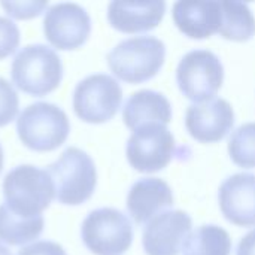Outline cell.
I'll return each mask as SVG.
<instances>
[{
  "instance_id": "obj_8",
  "label": "cell",
  "mask_w": 255,
  "mask_h": 255,
  "mask_svg": "<svg viewBox=\"0 0 255 255\" xmlns=\"http://www.w3.org/2000/svg\"><path fill=\"white\" fill-rule=\"evenodd\" d=\"M123 102L118 81L105 73L84 78L73 91L75 114L85 123L102 124L112 120Z\"/></svg>"
},
{
  "instance_id": "obj_26",
  "label": "cell",
  "mask_w": 255,
  "mask_h": 255,
  "mask_svg": "<svg viewBox=\"0 0 255 255\" xmlns=\"http://www.w3.org/2000/svg\"><path fill=\"white\" fill-rule=\"evenodd\" d=\"M236 255H255V229L241 239Z\"/></svg>"
},
{
  "instance_id": "obj_4",
  "label": "cell",
  "mask_w": 255,
  "mask_h": 255,
  "mask_svg": "<svg viewBox=\"0 0 255 255\" xmlns=\"http://www.w3.org/2000/svg\"><path fill=\"white\" fill-rule=\"evenodd\" d=\"M55 199L63 205L76 206L87 202L97 185L93 158L79 148H67L57 161L48 166Z\"/></svg>"
},
{
  "instance_id": "obj_19",
  "label": "cell",
  "mask_w": 255,
  "mask_h": 255,
  "mask_svg": "<svg viewBox=\"0 0 255 255\" xmlns=\"http://www.w3.org/2000/svg\"><path fill=\"white\" fill-rule=\"evenodd\" d=\"M43 217L25 218L12 212L4 203L0 205V241L7 245H24L40 236L43 232Z\"/></svg>"
},
{
  "instance_id": "obj_10",
  "label": "cell",
  "mask_w": 255,
  "mask_h": 255,
  "mask_svg": "<svg viewBox=\"0 0 255 255\" xmlns=\"http://www.w3.org/2000/svg\"><path fill=\"white\" fill-rule=\"evenodd\" d=\"M43 31L52 46L63 51L76 49L91 33V18L78 3H57L45 13Z\"/></svg>"
},
{
  "instance_id": "obj_7",
  "label": "cell",
  "mask_w": 255,
  "mask_h": 255,
  "mask_svg": "<svg viewBox=\"0 0 255 255\" xmlns=\"http://www.w3.org/2000/svg\"><path fill=\"white\" fill-rule=\"evenodd\" d=\"M223 81L224 66L220 57L209 49L187 52L176 69V82L181 93L194 103L214 99Z\"/></svg>"
},
{
  "instance_id": "obj_20",
  "label": "cell",
  "mask_w": 255,
  "mask_h": 255,
  "mask_svg": "<svg viewBox=\"0 0 255 255\" xmlns=\"http://www.w3.org/2000/svg\"><path fill=\"white\" fill-rule=\"evenodd\" d=\"M232 238L215 224H205L191 232L184 245L182 255H230Z\"/></svg>"
},
{
  "instance_id": "obj_27",
  "label": "cell",
  "mask_w": 255,
  "mask_h": 255,
  "mask_svg": "<svg viewBox=\"0 0 255 255\" xmlns=\"http://www.w3.org/2000/svg\"><path fill=\"white\" fill-rule=\"evenodd\" d=\"M0 255H12V253H10L6 247H3V245L0 244Z\"/></svg>"
},
{
  "instance_id": "obj_24",
  "label": "cell",
  "mask_w": 255,
  "mask_h": 255,
  "mask_svg": "<svg viewBox=\"0 0 255 255\" xmlns=\"http://www.w3.org/2000/svg\"><path fill=\"white\" fill-rule=\"evenodd\" d=\"M19 45V28L4 16H0V60L9 57Z\"/></svg>"
},
{
  "instance_id": "obj_1",
  "label": "cell",
  "mask_w": 255,
  "mask_h": 255,
  "mask_svg": "<svg viewBox=\"0 0 255 255\" xmlns=\"http://www.w3.org/2000/svg\"><path fill=\"white\" fill-rule=\"evenodd\" d=\"M166 57V45L155 36H136L120 42L108 54L112 73L128 84H140L154 78Z\"/></svg>"
},
{
  "instance_id": "obj_12",
  "label": "cell",
  "mask_w": 255,
  "mask_h": 255,
  "mask_svg": "<svg viewBox=\"0 0 255 255\" xmlns=\"http://www.w3.org/2000/svg\"><path fill=\"white\" fill-rule=\"evenodd\" d=\"M235 124L232 105L221 97L202 103H193L185 114V127L190 134L203 143H214L224 139Z\"/></svg>"
},
{
  "instance_id": "obj_22",
  "label": "cell",
  "mask_w": 255,
  "mask_h": 255,
  "mask_svg": "<svg viewBox=\"0 0 255 255\" xmlns=\"http://www.w3.org/2000/svg\"><path fill=\"white\" fill-rule=\"evenodd\" d=\"M18 94L10 82L0 76V127L7 126L18 114Z\"/></svg>"
},
{
  "instance_id": "obj_6",
  "label": "cell",
  "mask_w": 255,
  "mask_h": 255,
  "mask_svg": "<svg viewBox=\"0 0 255 255\" xmlns=\"http://www.w3.org/2000/svg\"><path fill=\"white\" fill-rule=\"evenodd\" d=\"M81 238L93 254L121 255L133 242V226L124 212L100 208L90 212L84 220Z\"/></svg>"
},
{
  "instance_id": "obj_25",
  "label": "cell",
  "mask_w": 255,
  "mask_h": 255,
  "mask_svg": "<svg viewBox=\"0 0 255 255\" xmlns=\"http://www.w3.org/2000/svg\"><path fill=\"white\" fill-rule=\"evenodd\" d=\"M18 255H67L64 248L51 241H37L31 245L22 247Z\"/></svg>"
},
{
  "instance_id": "obj_14",
  "label": "cell",
  "mask_w": 255,
  "mask_h": 255,
  "mask_svg": "<svg viewBox=\"0 0 255 255\" xmlns=\"http://www.w3.org/2000/svg\"><path fill=\"white\" fill-rule=\"evenodd\" d=\"M172 206V188L160 178H142L131 185L127 194V211L136 224H146Z\"/></svg>"
},
{
  "instance_id": "obj_13",
  "label": "cell",
  "mask_w": 255,
  "mask_h": 255,
  "mask_svg": "<svg viewBox=\"0 0 255 255\" xmlns=\"http://www.w3.org/2000/svg\"><path fill=\"white\" fill-rule=\"evenodd\" d=\"M218 202L227 221L239 227L255 226V175L236 173L220 187Z\"/></svg>"
},
{
  "instance_id": "obj_11",
  "label": "cell",
  "mask_w": 255,
  "mask_h": 255,
  "mask_svg": "<svg viewBox=\"0 0 255 255\" xmlns=\"http://www.w3.org/2000/svg\"><path fill=\"white\" fill-rule=\"evenodd\" d=\"M193 227L191 217L179 209L154 217L143 227L142 244L146 255H178Z\"/></svg>"
},
{
  "instance_id": "obj_16",
  "label": "cell",
  "mask_w": 255,
  "mask_h": 255,
  "mask_svg": "<svg viewBox=\"0 0 255 255\" xmlns=\"http://www.w3.org/2000/svg\"><path fill=\"white\" fill-rule=\"evenodd\" d=\"M172 16L176 27L193 39H205L221 27V4L217 0H179Z\"/></svg>"
},
{
  "instance_id": "obj_2",
  "label": "cell",
  "mask_w": 255,
  "mask_h": 255,
  "mask_svg": "<svg viewBox=\"0 0 255 255\" xmlns=\"http://www.w3.org/2000/svg\"><path fill=\"white\" fill-rule=\"evenodd\" d=\"M4 205L15 214L39 217L55 197L52 179L46 170L31 164L12 169L3 179Z\"/></svg>"
},
{
  "instance_id": "obj_21",
  "label": "cell",
  "mask_w": 255,
  "mask_h": 255,
  "mask_svg": "<svg viewBox=\"0 0 255 255\" xmlns=\"http://www.w3.org/2000/svg\"><path fill=\"white\" fill-rule=\"evenodd\" d=\"M229 154L235 164L244 169L255 167V123L242 124L232 133Z\"/></svg>"
},
{
  "instance_id": "obj_23",
  "label": "cell",
  "mask_w": 255,
  "mask_h": 255,
  "mask_svg": "<svg viewBox=\"0 0 255 255\" xmlns=\"http://www.w3.org/2000/svg\"><path fill=\"white\" fill-rule=\"evenodd\" d=\"M1 7L15 19H28L39 16L48 7V1H1Z\"/></svg>"
},
{
  "instance_id": "obj_5",
  "label": "cell",
  "mask_w": 255,
  "mask_h": 255,
  "mask_svg": "<svg viewBox=\"0 0 255 255\" xmlns=\"http://www.w3.org/2000/svg\"><path fill=\"white\" fill-rule=\"evenodd\" d=\"M19 140L37 152L54 151L61 146L69 133L70 123L66 112L54 103L37 102L28 105L16 120Z\"/></svg>"
},
{
  "instance_id": "obj_3",
  "label": "cell",
  "mask_w": 255,
  "mask_h": 255,
  "mask_svg": "<svg viewBox=\"0 0 255 255\" xmlns=\"http://www.w3.org/2000/svg\"><path fill=\"white\" fill-rule=\"evenodd\" d=\"M10 76L16 88L42 97L58 88L63 79V64L52 48L42 43L27 45L15 55Z\"/></svg>"
},
{
  "instance_id": "obj_18",
  "label": "cell",
  "mask_w": 255,
  "mask_h": 255,
  "mask_svg": "<svg viewBox=\"0 0 255 255\" xmlns=\"http://www.w3.org/2000/svg\"><path fill=\"white\" fill-rule=\"evenodd\" d=\"M221 27L218 33L229 40L245 42L255 34V16L250 6L238 0H221Z\"/></svg>"
},
{
  "instance_id": "obj_15",
  "label": "cell",
  "mask_w": 255,
  "mask_h": 255,
  "mask_svg": "<svg viewBox=\"0 0 255 255\" xmlns=\"http://www.w3.org/2000/svg\"><path fill=\"white\" fill-rule=\"evenodd\" d=\"M166 12L163 0H114L108 6L109 24L123 33H140L155 28Z\"/></svg>"
},
{
  "instance_id": "obj_28",
  "label": "cell",
  "mask_w": 255,
  "mask_h": 255,
  "mask_svg": "<svg viewBox=\"0 0 255 255\" xmlns=\"http://www.w3.org/2000/svg\"><path fill=\"white\" fill-rule=\"evenodd\" d=\"M3 169V149H1V145H0V172Z\"/></svg>"
},
{
  "instance_id": "obj_17",
  "label": "cell",
  "mask_w": 255,
  "mask_h": 255,
  "mask_svg": "<svg viewBox=\"0 0 255 255\" xmlns=\"http://www.w3.org/2000/svg\"><path fill=\"white\" fill-rule=\"evenodd\" d=\"M123 120L133 131L148 124L167 126L172 120V105L158 91L140 90L133 93L124 103Z\"/></svg>"
},
{
  "instance_id": "obj_9",
  "label": "cell",
  "mask_w": 255,
  "mask_h": 255,
  "mask_svg": "<svg viewBox=\"0 0 255 255\" xmlns=\"http://www.w3.org/2000/svg\"><path fill=\"white\" fill-rule=\"evenodd\" d=\"M131 167L142 173L164 169L175 154V137L167 126L148 124L131 133L126 148Z\"/></svg>"
}]
</instances>
